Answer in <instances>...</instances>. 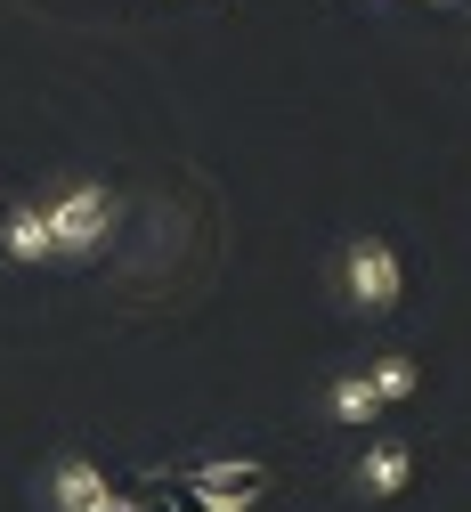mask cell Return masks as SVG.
<instances>
[{"mask_svg":"<svg viewBox=\"0 0 471 512\" xmlns=\"http://www.w3.org/2000/svg\"><path fill=\"white\" fill-rule=\"evenodd\" d=\"M33 204H41V228H49V261H98L114 220H122L106 179H57L49 196H33Z\"/></svg>","mask_w":471,"mask_h":512,"instance_id":"cell-1","label":"cell"},{"mask_svg":"<svg viewBox=\"0 0 471 512\" xmlns=\"http://www.w3.org/2000/svg\"><path fill=\"white\" fill-rule=\"evenodd\" d=\"M333 301L358 309V317H390L407 301V261H398L390 236H350L333 252Z\"/></svg>","mask_w":471,"mask_h":512,"instance_id":"cell-2","label":"cell"},{"mask_svg":"<svg viewBox=\"0 0 471 512\" xmlns=\"http://www.w3.org/2000/svg\"><path fill=\"white\" fill-rule=\"evenodd\" d=\"M41 496H49V512H130V504L114 496V480H106V464H90L82 447H65V456L49 464V480H41Z\"/></svg>","mask_w":471,"mask_h":512,"instance_id":"cell-3","label":"cell"},{"mask_svg":"<svg viewBox=\"0 0 471 512\" xmlns=\"http://www.w3.org/2000/svg\"><path fill=\"white\" fill-rule=\"evenodd\" d=\"M407 480H415V439H398V431L366 439V456H358L350 488H358L366 504H390V496H407Z\"/></svg>","mask_w":471,"mask_h":512,"instance_id":"cell-4","label":"cell"},{"mask_svg":"<svg viewBox=\"0 0 471 512\" xmlns=\"http://www.w3.org/2000/svg\"><path fill=\"white\" fill-rule=\"evenodd\" d=\"M0 261H17V269H41L49 261V228H41V204L33 196L0 204Z\"/></svg>","mask_w":471,"mask_h":512,"instance_id":"cell-5","label":"cell"},{"mask_svg":"<svg viewBox=\"0 0 471 512\" xmlns=\"http://www.w3.org/2000/svg\"><path fill=\"white\" fill-rule=\"evenodd\" d=\"M325 415L342 423V431H374L390 407L374 399V382H366V374H342V382H325Z\"/></svg>","mask_w":471,"mask_h":512,"instance_id":"cell-6","label":"cell"},{"mask_svg":"<svg viewBox=\"0 0 471 512\" xmlns=\"http://www.w3.org/2000/svg\"><path fill=\"white\" fill-rule=\"evenodd\" d=\"M358 374L374 382V399H382V407H398V399H415V391H423V366H415L407 350H390V358H374V366H358Z\"/></svg>","mask_w":471,"mask_h":512,"instance_id":"cell-7","label":"cell"},{"mask_svg":"<svg viewBox=\"0 0 471 512\" xmlns=\"http://www.w3.org/2000/svg\"><path fill=\"white\" fill-rule=\"evenodd\" d=\"M260 480H268L260 464H212V472H195L204 504H252V488H260Z\"/></svg>","mask_w":471,"mask_h":512,"instance_id":"cell-8","label":"cell"},{"mask_svg":"<svg viewBox=\"0 0 471 512\" xmlns=\"http://www.w3.org/2000/svg\"><path fill=\"white\" fill-rule=\"evenodd\" d=\"M407 9H447V0H407Z\"/></svg>","mask_w":471,"mask_h":512,"instance_id":"cell-9","label":"cell"}]
</instances>
